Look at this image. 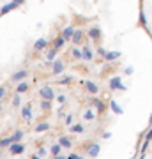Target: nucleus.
Wrapping results in <instances>:
<instances>
[{
    "instance_id": "1",
    "label": "nucleus",
    "mask_w": 152,
    "mask_h": 159,
    "mask_svg": "<svg viewBox=\"0 0 152 159\" xmlns=\"http://www.w3.org/2000/svg\"><path fill=\"white\" fill-rule=\"evenodd\" d=\"M39 96H41V99H46V101H53V99H55V92H53V87H51V85L41 87Z\"/></svg>"
},
{
    "instance_id": "2",
    "label": "nucleus",
    "mask_w": 152,
    "mask_h": 159,
    "mask_svg": "<svg viewBox=\"0 0 152 159\" xmlns=\"http://www.w3.org/2000/svg\"><path fill=\"white\" fill-rule=\"evenodd\" d=\"M87 35L90 37V41H94V43H99V41H101V37H103V32H101V29H99L97 25H92V27L87 30Z\"/></svg>"
},
{
    "instance_id": "3",
    "label": "nucleus",
    "mask_w": 152,
    "mask_h": 159,
    "mask_svg": "<svg viewBox=\"0 0 152 159\" xmlns=\"http://www.w3.org/2000/svg\"><path fill=\"white\" fill-rule=\"evenodd\" d=\"M110 90H122V92H126L127 90V87L122 85V78H120V76H113V78L110 80Z\"/></svg>"
},
{
    "instance_id": "4",
    "label": "nucleus",
    "mask_w": 152,
    "mask_h": 159,
    "mask_svg": "<svg viewBox=\"0 0 152 159\" xmlns=\"http://www.w3.org/2000/svg\"><path fill=\"white\" fill-rule=\"evenodd\" d=\"M23 152H25V145H23L21 142L11 143V145H9V154H11V156H21Z\"/></svg>"
},
{
    "instance_id": "5",
    "label": "nucleus",
    "mask_w": 152,
    "mask_h": 159,
    "mask_svg": "<svg viewBox=\"0 0 152 159\" xmlns=\"http://www.w3.org/2000/svg\"><path fill=\"white\" fill-rule=\"evenodd\" d=\"M50 66H51V73L53 74H62L64 69H66V64H64L62 60H57V58L50 64Z\"/></svg>"
},
{
    "instance_id": "6",
    "label": "nucleus",
    "mask_w": 152,
    "mask_h": 159,
    "mask_svg": "<svg viewBox=\"0 0 152 159\" xmlns=\"http://www.w3.org/2000/svg\"><path fill=\"white\" fill-rule=\"evenodd\" d=\"M50 46V41L46 39V37H39V39L34 43V51H43V50H46Z\"/></svg>"
},
{
    "instance_id": "7",
    "label": "nucleus",
    "mask_w": 152,
    "mask_h": 159,
    "mask_svg": "<svg viewBox=\"0 0 152 159\" xmlns=\"http://www.w3.org/2000/svg\"><path fill=\"white\" fill-rule=\"evenodd\" d=\"M83 35L85 34H83V30H81V29H74V32H73V35H71V39H69V41L76 46V44H80V43L83 41Z\"/></svg>"
},
{
    "instance_id": "8",
    "label": "nucleus",
    "mask_w": 152,
    "mask_h": 159,
    "mask_svg": "<svg viewBox=\"0 0 152 159\" xmlns=\"http://www.w3.org/2000/svg\"><path fill=\"white\" fill-rule=\"evenodd\" d=\"M99 152H101V147H99V143H90L89 147H87V154H89L90 157H97L99 156Z\"/></svg>"
},
{
    "instance_id": "9",
    "label": "nucleus",
    "mask_w": 152,
    "mask_h": 159,
    "mask_svg": "<svg viewBox=\"0 0 152 159\" xmlns=\"http://www.w3.org/2000/svg\"><path fill=\"white\" fill-rule=\"evenodd\" d=\"M120 57H122L120 51H106L103 58H104V62H115V60H118Z\"/></svg>"
},
{
    "instance_id": "10",
    "label": "nucleus",
    "mask_w": 152,
    "mask_h": 159,
    "mask_svg": "<svg viewBox=\"0 0 152 159\" xmlns=\"http://www.w3.org/2000/svg\"><path fill=\"white\" fill-rule=\"evenodd\" d=\"M90 104H92V106H94V108H96L99 113H103V111L106 110V106H104L103 99H99V97H92V99H90Z\"/></svg>"
},
{
    "instance_id": "11",
    "label": "nucleus",
    "mask_w": 152,
    "mask_h": 159,
    "mask_svg": "<svg viewBox=\"0 0 152 159\" xmlns=\"http://www.w3.org/2000/svg\"><path fill=\"white\" fill-rule=\"evenodd\" d=\"M27 74H28L27 69H20V71H16V73L11 76V80L14 81V83H18V81H23V80L27 78Z\"/></svg>"
},
{
    "instance_id": "12",
    "label": "nucleus",
    "mask_w": 152,
    "mask_h": 159,
    "mask_svg": "<svg viewBox=\"0 0 152 159\" xmlns=\"http://www.w3.org/2000/svg\"><path fill=\"white\" fill-rule=\"evenodd\" d=\"M66 43H67V41L64 39L62 35H57L55 39L51 41V48H53V50H57V51H58V50H60V48H64V44H66Z\"/></svg>"
},
{
    "instance_id": "13",
    "label": "nucleus",
    "mask_w": 152,
    "mask_h": 159,
    "mask_svg": "<svg viewBox=\"0 0 152 159\" xmlns=\"http://www.w3.org/2000/svg\"><path fill=\"white\" fill-rule=\"evenodd\" d=\"M81 60H87V62L94 60V50H90L89 46H85L81 50Z\"/></svg>"
},
{
    "instance_id": "14",
    "label": "nucleus",
    "mask_w": 152,
    "mask_h": 159,
    "mask_svg": "<svg viewBox=\"0 0 152 159\" xmlns=\"http://www.w3.org/2000/svg\"><path fill=\"white\" fill-rule=\"evenodd\" d=\"M21 119L25 122H28V120L32 119V104H27V106L21 108Z\"/></svg>"
},
{
    "instance_id": "15",
    "label": "nucleus",
    "mask_w": 152,
    "mask_h": 159,
    "mask_svg": "<svg viewBox=\"0 0 152 159\" xmlns=\"http://www.w3.org/2000/svg\"><path fill=\"white\" fill-rule=\"evenodd\" d=\"M14 9H18V7L14 6V4H12V2H7L6 6H2V9H0V18H2V16H6L7 12L14 11Z\"/></svg>"
},
{
    "instance_id": "16",
    "label": "nucleus",
    "mask_w": 152,
    "mask_h": 159,
    "mask_svg": "<svg viewBox=\"0 0 152 159\" xmlns=\"http://www.w3.org/2000/svg\"><path fill=\"white\" fill-rule=\"evenodd\" d=\"M58 145H60L62 148H71L73 147V142H71L69 136H60L58 138Z\"/></svg>"
},
{
    "instance_id": "17",
    "label": "nucleus",
    "mask_w": 152,
    "mask_h": 159,
    "mask_svg": "<svg viewBox=\"0 0 152 159\" xmlns=\"http://www.w3.org/2000/svg\"><path fill=\"white\" fill-rule=\"evenodd\" d=\"M55 58H57V50H53V48H50V50H48V48H46V64L50 66Z\"/></svg>"
},
{
    "instance_id": "18",
    "label": "nucleus",
    "mask_w": 152,
    "mask_h": 159,
    "mask_svg": "<svg viewBox=\"0 0 152 159\" xmlns=\"http://www.w3.org/2000/svg\"><path fill=\"white\" fill-rule=\"evenodd\" d=\"M73 32H74V27H73V25H69V27H66V29L62 30V34H60V35H62L66 41H69V39H71V35H73Z\"/></svg>"
},
{
    "instance_id": "19",
    "label": "nucleus",
    "mask_w": 152,
    "mask_h": 159,
    "mask_svg": "<svg viewBox=\"0 0 152 159\" xmlns=\"http://www.w3.org/2000/svg\"><path fill=\"white\" fill-rule=\"evenodd\" d=\"M69 131L71 133H76V134H81L85 131V127H83V124H71L69 125Z\"/></svg>"
},
{
    "instance_id": "20",
    "label": "nucleus",
    "mask_w": 152,
    "mask_h": 159,
    "mask_svg": "<svg viewBox=\"0 0 152 159\" xmlns=\"http://www.w3.org/2000/svg\"><path fill=\"white\" fill-rule=\"evenodd\" d=\"M11 140H12V143L21 142V140H23V131H21V129H16V131L11 134Z\"/></svg>"
},
{
    "instance_id": "21",
    "label": "nucleus",
    "mask_w": 152,
    "mask_h": 159,
    "mask_svg": "<svg viewBox=\"0 0 152 159\" xmlns=\"http://www.w3.org/2000/svg\"><path fill=\"white\" fill-rule=\"evenodd\" d=\"M85 87H87V90H89L90 94H94V96L99 92V87H97L94 81H87V83H85Z\"/></svg>"
},
{
    "instance_id": "22",
    "label": "nucleus",
    "mask_w": 152,
    "mask_h": 159,
    "mask_svg": "<svg viewBox=\"0 0 152 159\" xmlns=\"http://www.w3.org/2000/svg\"><path fill=\"white\" fill-rule=\"evenodd\" d=\"M110 106H112L113 113H117V115H122V113H124V110H122V108H120V106H118V104H117V101H115V99H110Z\"/></svg>"
},
{
    "instance_id": "23",
    "label": "nucleus",
    "mask_w": 152,
    "mask_h": 159,
    "mask_svg": "<svg viewBox=\"0 0 152 159\" xmlns=\"http://www.w3.org/2000/svg\"><path fill=\"white\" fill-rule=\"evenodd\" d=\"M48 129H50V124H48V122H41V124H37L34 127L35 133H46Z\"/></svg>"
},
{
    "instance_id": "24",
    "label": "nucleus",
    "mask_w": 152,
    "mask_h": 159,
    "mask_svg": "<svg viewBox=\"0 0 152 159\" xmlns=\"http://www.w3.org/2000/svg\"><path fill=\"white\" fill-rule=\"evenodd\" d=\"M28 90V83L27 81H18L16 85V94H23V92Z\"/></svg>"
},
{
    "instance_id": "25",
    "label": "nucleus",
    "mask_w": 152,
    "mask_h": 159,
    "mask_svg": "<svg viewBox=\"0 0 152 159\" xmlns=\"http://www.w3.org/2000/svg\"><path fill=\"white\" fill-rule=\"evenodd\" d=\"M12 143V140H11V136H6V138H0V148H6V147H9Z\"/></svg>"
},
{
    "instance_id": "26",
    "label": "nucleus",
    "mask_w": 152,
    "mask_h": 159,
    "mask_svg": "<svg viewBox=\"0 0 152 159\" xmlns=\"http://www.w3.org/2000/svg\"><path fill=\"white\" fill-rule=\"evenodd\" d=\"M60 150H62V147H60L58 143H55V145H51V147H50V154H51V156H58Z\"/></svg>"
},
{
    "instance_id": "27",
    "label": "nucleus",
    "mask_w": 152,
    "mask_h": 159,
    "mask_svg": "<svg viewBox=\"0 0 152 159\" xmlns=\"http://www.w3.org/2000/svg\"><path fill=\"white\" fill-rule=\"evenodd\" d=\"M83 119H85V120H94V119H96V113H94V110H92V108L87 110V111L83 113Z\"/></svg>"
},
{
    "instance_id": "28",
    "label": "nucleus",
    "mask_w": 152,
    "mask_h": 159,
    "mask_svg": "<svg viewBox=\"0 0 152 159\" xmlns=\"http://www.w3.org/2000/svg\"><path fill=\"white\" fill-rule=\"evenodd\" d=\"M41 110H43V111H50L51 110V101L43 99V101H41Z\"/></svg>"
},
{
    "instance_id": "29",
    "label": "nucleus",
    "mask_w": 152,
    "mask_h": 159,
    "mask_svg": "<svg viewBox=\"0 0 152 159\" xmlns=\"http://www.w3.org/2000/svg\"><path fill=\"white\" fill-rule=\"evenodd\" d=\"M73 81V76H62V78H58V85H67Z\"/></svg>"
},
{
    "instance_id": "30",
    "label": "nucleus",
    "mask_w": 152,
    "mask_h": 159,
    "mask_svg": "<svg viewBox=\"0 0 152 159\" xmlns=\"http://www.w3.org/2000/svg\"><path fill=\"white\" fill-rule=\"evenodd\" d=\"M71 55H73V58H76V60H81V50H78L76 46L73 48V51H71Z\"/></svg>"
},
{
    "instance_id": "31",
    "label": "nucleus",
    "mask_w": 152,
    "mask_h": 159,
    "mask_svg": "<svg viewBox=\"0 0 152 159\" xmlns=\"http://www.w3.org/2000/svg\"><path fill=\"white\" fill-rule=\"evenodd\" d=\"M20 104H21V94H16V96L12 97V106H14V108H18Z\"/></svg>"
},
{
    "instance_id": "32",
    "label": "nucleus",
    "mask_w": 152,
    "mask_h": 159,
    "mask_svg": "<svg viewBox=\"0 0 152 159\" xmlns=\"http://www.w3.org/2000/svg\"><path fill=\"white\" fill-rule=\"evenodd\" d=\"M37 156H39V157H46V156H48V148H46V147H39Z\"/></svg>"
},
{
    "instance_id": "33",
    "label": "nucleus",
    "mask_w": 152,
    "mask_h": 159,
    "mask_svg": "<svg viewBox=\"0 0 152 159\" xmlns=\"http://www.w3.org/2000/svg\"><path fill=\"white\" fill-rule=\"evenodd\" d=\"M6 94H7V89H6L4 85H0V101H2L4 97H6Z\"/></svg>"
},
{
    "instance_id": "34",
    "label": "nucleus",
    "mask_w": 152,
    "mask_h": 159,
    "mask_svg": "<svg viewBox=\"0 0 152 159\" xmlns=\"http://www.w3.org/2000/svg\"><path fill=\"white\" fill-rule=\"evenodd\" d=\"M64 119H66V124H67V125H71V124H73V113L66 115V117H64Z\"/></svg>"
},
{
    "instance_id": "35",
    "label": "nucleus",
    "mask_w": 152,
    "mask_h": 159,
    "mask_svg": "<svg viewBox=\"0 0 152 159\" xmlns=\"http://www.w3.org/2000/svg\"><path fill=\"white\" fill-rule=\"evenodd\" d=\"M57 101H58V102H60V104H64V102H66V101H67V97H66V96H64V94H60V96H57Z\"/></svg>"
},
{
    "instance_id": "36",
    "label": "nucleus",
    "mask_w": 152,
    "mask_h": 159,
    "mask_svg": "<svg viewBox=\"0 0 152 159\" xmlns=\"http://www.w3.org/2000/svg\"><path fill=\"white\" fill-rule=\"evenodd\" d=\"M66 159H85V157H83V156H78V154H69Z\"/></svg>"
},
{
    "instance_id": "37",
    "label": "nucleus",
    "mask_w": 152,
    "mask_h": 159,
    "mask_svg": "<svg viewBox=\"0 0 152 159\" xmlns=\"http://www.w3.org/2000/svg\"><path fill=\"white\" fill-rule=\"evenodd\" d=\"M150 140H152V127H150V131L147 133V138H145V142H147V143H150Z\"/></svg>"
},
{
    "instance_id": "38",
    "label": "nucleus",
    "mask_w": 152,
    "mask_h": 159,
    "mask_svg": "<svg viewBox=\"0 0 152 159\" xmlns=\"http://www.w3.org/2000/svg\"><path fill=\"white\" fill-rule=\"evenodd\" d=\"M11 2H12V4H14L16 7H20L21 4H25V0H11Z\"/></svg>"
},
{
    "instance_id": "39",
    "label": "nucleus",
    "mask_w": 152,
    "mask_h": 159,
    "mask_svg": "<svg viewBox=\"0 0 152 159\" xmlns=\"http://www.w3.org/2000/svg\"><path fill=\"white\" fill-rule=\"evenodd\" d=\"M97 53H99L101 57H104V53H106V50H104V48H97Z\"/></svg>"
},
{
    "instance_id": "40",
    "label": "nucleus",
    "mask_w": 152,
    "mask_h": 159,
    "mask_svg": "<svg viewBox=\"0 0 152 159\" xmlns=\"http://www.w3.org/2000/svg\"><path fill=\"white\" fill-rule=\"evenodd\" d=\"M133 71H135V69H133V67L129 66V67H126V71H124V73H126V74H133Z\"/></svg>"
},
{
    "instance_id": "41",
    "label": "nucleus",
    "mask_w": 152,
    "mask_h": 159,
    "mask_svg": "<svg viewBox=\"0 0 152 159\" xmlns=\"http://www.w3.org/2000/svg\"><path fill=\"white\" fill-rule=\"evenodd\" d=\"M58 117H60V119H64V117H66V111H64L62 108L58 110Z\"/></svg>"
},
{
    "instance_id": "42",
    "label": "nucleus",
    "mask_w": 152,
    "mask_h": 159,
    "mask_svg": "<svg viewBox=\"0 0 152 159\" xmlns=\"http://www.w3.org/2000/svg\"><path fill=\"white\" fill-rule=\"evenodd\" d=\"M103 138H106V140H108V138H112V133H108V131H106V133H103Z\"/></svg>"
},
{
    "instance_id": "43",
    "label": "nucleus",
    "mask_w": 152,
    "mask_h": 159,
    "mask_svg": "<svg viewBox=\"0 0 152 159\" xmlns=\"http://www.w3.org/2000/svg\"><path fill=\"white\" fill-rule=\"evenodd\" d=\"M51 159H66V157H64V156H60V154H58V156H53V157H51Z\"/></svg>"
},
{
    "instance_id": "44",
    "label": "nucleus",
    "mask_w": 152,
    "mask_h": 159,
    "mask_svg": "<svg viewBox=\"0 0 152 159\" xmlns=\"http://www.w3.org/2000/svg\"><path fill=\"white\" fill-rule=\"evenodd\" d=\"M30 159H41V157L37 156V154H32V156H30Z\"/></svg>"
},
{
    "instance_id": "45",
    "label": "nucleus",
    "mask_w": 152,
    "mask_h": 159,
    "mask_svg": "<svg viewBox=\"0 0 152 159\" xmlns=\"http://www.w3.org/2000/svg\"><path fill=\"white\" fill-rule=\"evenodd\" d=\"M2 150H4V148H0V159H2Z\"/></svg>"
},
{
    "instance_id": "46",
    "label": "nucleus",
    "mask_w": 152,
    "mask_h": 159,
    "mask_svg": "<svg viewBox=\"0 0 152 159\" xmlns=\"http://www.w3.org/2000/svg\"><path fill=\"white\" fill-rule=\"evenodd\" d=\"M0 110H2V101H0Z\"/></svg>"
},
{
    "instance_id": "47",
    "label": "nucleus",
    "mask_w": 152,
    "mask_h": 159,
    "mask_svg": "<svg viewBox=\"0 0 152 159\" xmlns=\"http://www.w3.org/2000/svg\"><path fill=\"white\" fill-rule=\"evenodd\" d=\"M131 159H135V156H133V157H131Z\"/></svg>"
}]
</instances>
